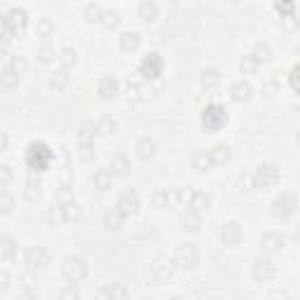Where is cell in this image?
<instances>
[{
	"label": "cell",
	"instance_id": "cell-51",
	"mask_svg": "<svg viewBox=\"0 0 300 300\" xmlns=\"http://www.w3.org/2000/svg\"><path fill=\"white\" fill-rule=\"evenodd\" d=\"M12 178H14V174H12L10 167H0V185L12 183Z\"/></svg>",
	"mask_w": 300,
	"mask_h": 300
},
{
	"label": "cell",
	"instance_id": "cell-25",
	"mask_svg": "<svg viewBox=\"0 0 300 300\" xmlns=\"http://www.w3.org/2000/svg\"><path fill=\"white\" fill-rule=\"evenodd\" d=\"M190 162H192V169H195V172H209V169L213 167L211 157H209V150H197Z\"/></svg>",
	"mask_w": 300,
	"mask_h": 300
},
{
	"label": "cell",
	"instance_id": "cell-21",
	"mask_svg": "<svg viewBox=\"0 0 300 300\" xmlns=\"http://www.w3.org/2000/svg\"><path fill=\"white\" fill-rule=\"evenodd\" d=\"M155 150H157L155 141L148 139V136H143V139H141L139 143H136V155H139L143 162L153 160V157H155Z\"/></svg>",
	"mask_w": 300,
	"mask_h": 300
},
{
	"label": "cell",
	"instance_id": "cell-31",
	"mask_svg": "<svg viewBox=\"0 0 300 300\" xmlns=\"http://www.w3.org/2000/svg\"><path fill=\"white\" fill-rule=\"evenodd\" d=\"M50 87L56 89V92H63V89L68 87V71L66 68H59V71H54L50 75Z\"/></svg>",
	"mask_w": 300,
	"mask_h": 300
},
{
	"label": "cell",
	"instance_id": "cell-13",
	"mask_svg": "<svg viewBox=\"0 0 300 300\" xmlns=\"http://www.w3.org/2000/svg\"><path fill=\"white\" fill-rule=\"evenodd\" d=\"M293 211H295V195L282 192L277 200H274V204H272V213L277 218H289Z\"/></svg>",
	"mask_w": 300,
	"mask_h": 300
},
{
	"label": "cell",
	"instance_id": "cell-6",
	"mask_svg": "<svg viewBox=\"0 0 300 300\" xmlns=\"http://www.w3.org/2000/svg\"><path fill=\"white\" fill-rule=\"evenodd\" d=\"M225 122H228V113L223 111L218 103L206 106V111L202 113V124H204L209 132H218L221 127H225Z\"/></svg>",
	"mask_w": 300,
	"mask_h": 300
},
{
	"label": "cell",
	"instance_id": "cell-55",
	"mask_svg": "<svg viewBox=\"0 0 300 300\" xmlns=\"http://www.w3.org/2000/svg\"><path fill=\"white\" fill-rule=\"evenodd\" d=\"M33 286H35L33 277H31V274H26V277H24V289H26L28 293H33Z\"/></svg>",
	"mask_w": 300,
	"mask_h": 300
},
{
	"label": "cell",
	"instance_id": "cell-41",
	"mask_svg": "<svg viewBox=\"0 0 300 300\" xmlns=\"http://www.w3.org/2000/svg\"><path fill=\"white\" fill-rule=\"evenodd\" d=\"M56 31L54 22H52V17H42L38 22V38H52Z\"/></svg>",
	"mask_w": 300,
	"mask_h": 300
},
{
	"label": "cell",
	"instance_id": "cell-16",
	"mask_svg": "<svg viewBox=\"0 0 300 300\" xmlns=\"http://www.w3.org/2000/svg\"><path fill=\"white\" fill-rule=\"evenodd\" d=\"M209 204H211V197L206 192H202V190H192V195H190V200H188V209L195 213H204L206 209H209Z\"/></svg>",
	"mask_w": 300,
	"mask_h": 300
},
{
	"label": "cell",
	"instance_id": "cell-38",
	"mask_svg": "<svg viewBox=\"0 0 300 300\" xmlns=\"http://www.w3.org/2000/svg\"><path fill=\"white\" fill-rule=\"evenodd\" d=\"M129 291L124 289L122 284H111V286H103L101 289V298H127Z\"/></svg>",
	"mask_w": 300,
	"mask_h": 300
},
{
	"label": "cell",
	"instance_id": "cell-20",
	"mask_svg": "<svg viewBox=\"0 0 300 300\" xmlns=\"http://www.w3.org/2000/svg\"><path fill=\"white\" fill-rule=\"evenodd\" d=\"M150 204L155 209H167V206L174 204V190H167V188H160L155 192L150 195Z\"/></svg>",
	"mask_w": 300,
	"mask_h": 300
},
{
	"label": "cell",
	"instance_id": "cell-1",
	"mask_svg": "<svg viewBox=\"0 0 300 300\" xmlns=\"http://www.w3.org/2000/svg\"><path fill=\"white\" fill-rule=\"evenodd\" d=\"M61 274L71 286H75V284L82 282L89 274V265H87V261L80 256H68L66 261L61 263Z\"/></svg>",
	"mask_w": 300,
	"mask_h": 300
},
{
	"label": "cell",
	"instance_id": "cell-17",
	"mask_svg": "<svg viewBox=\"0 0 300 300\" xmlns=\"http://www.w3.org/2000/svg\"><path fill=\"white\" fill-rule=\"evenodd\" d=\"M251 94H253V87H251V82H246V80H239V82H234L232 87H230V99L237 101V103L249 101Z\"/></svg>",
	"mask_w": 300,
	"mask_h": 300
},
{
	"label": "cell",
	"instance_id": "cell-26",
	"mask_svg": "<svg viewBox=\"0 0 300 300\" xmlns=\"http://www.w3.org/2000/svg\"><path fill=\"white\" fill-rule=\"evenodd\" d=\"M157 14H160V7H157V3L155 0H143L139 5V17L143 19V22H155L157 19Z\"/></svg>",
	"mask_w": 300,
	"mask_h": 300
},
{
	"label": "cell",
	"instance_id": "cell-32",
	"mask_svg": "<svg viewBox=\"0 0 300 300\" xmlns=\"http://www.w3.org/2000/svg\"><path fill=\"white\" fill-rule=\"evenodd\" d=\"M40 188H42V185H40V178L38 176H31L26 183H24V197H26V200H31V202H35L40 197Z\"/></svg>",
	"mask_w": 300,
	"mask_h": 300
},
{
	"label": "cell",
	"instance_id": "cell-3",
	"mask_svg": "<svg viewBox=\"0 0 300 300\" xmlns=\"http://www.w3.org/2000/svg\"><path fill=\"white\" fill-rule=\"evenodd\" d=\"M94 127L92 124H82L78 129V155L82 162L94 160Z\"/></svg>",
	"mask_w": 300,
	"mask_h": 300
},
{
	"label": "cell",
	"instance_id": "cell-48",
	"mask_svg": "<svg viewBox=\"0 0 300 300\" xmlns=\"http://www.w3.org/2000/svg\"><path fill=\"white\" fill-rule=\"evenodd\" d=\"M124 96H127V101H139L141 99V87L129 80V82L124 84Z\"/></svg>",
	"mask_w": 300,
	"mask_h": 300
},
{
	"label": "cell",
	"instance_id": "cell-49",
	"mask_svg": "<svg viewBox=\"0 0 300 300\" xmlns=\"http://www.w3.org/2000/svg\"><path fill=\"white\" fill-rule=\"evenodd\" d=\"M251 190H256L253 188V174H242L239 176V192H251Z\"/></svg>",
	"mask_w": 300,
	"mask_h": 300
},
{
	"label": "cell",
	"instance_id": "cell-47",
	"mask_svg": "<svg viewBox=\"0 0 300 300\" xmlns=\"http://www.w3.org/2000/svg\"><path fill=\"white\" fill-rule=\"evenodd\" d=\"M10 68H12L14 73H17V75H24V73L28 71V61L24 59V56H12Z\"/></svg>",
	"mask_w": 300,
	"mask_h": 300
},
{
	"label": "cell",
	"instance_id": "cell-34",
	"mask_svg": "<svg viewBox=\"0 0 300 300\" xmlns=\"http://www.w3.org/2000/svg\"><path fill=\"white\" fill-rule=\"evenodd\" d=\"M221 84V73L216 68H206L202 71V87L204 89H216Z\"/></svg>",
	"mask_w": 300,
	"mask_h": 300
},
{
	"label": "cell",
	"instance_id": "cell-24",
	"mask_svg": "<svg viewBox=\"0 0 300 300\" xmlns=\"http://www.w3.org/2000/svg\"><path fill=\"white\" fill-rule=\"evenodd\" d=\"M178 223H181V228L185 230V232H197L200 230V213H195V211H185V213H181V218H178Z\"/></svg>",
	"mask_w": 300,
	"mask_h": 300
},
{
	"label": "cell",
	"instance_id": "cell-53",
	"mask_svg": "<svg viewBox=\"0 0 300 300\" xmlns=\"http://www.w3.org/2000/svg\"><path fill=\"white\" fill-rule=\"evenodd\" d=\"M298 75H300V68L295 66L293 71H291V75H289V82H291V89H293V92H298L300 89V82H298Z\"/></svg>",
	"mask_w": 300,
	"mask_h": 300
},
{
	"label": "cell",
	"instance_id": "cell-58",
	"mask_svg": "<svg viewBox=\"0 0 300 300\" xmlns=\"http://www.w3.org/2000/svg\"><path fill=\"white\" fill-rule=\"evenodd\" d=\"M230 3H239V0H230Z\"/></svg>",
	"mask_w": 300,
	"mask_h": 300
},
{
	"label": "cell",
	"instance_id": "cell-12",
	"mask_svg": "<svg viewBox=\"0 0 300 300\" xmlns=\"http://www.w3.org/2000/svg\"><path fill=\"white\" fill-rule=\"evenodd\" d=\"M251 274H253V279H256L258 284H267V282H272V279H274L277 267H274L272 261H267V258H258V261L253 263Z\"/></svg>",
	"mask_w": 300,
	"mask_h": 300
},
{
	"label": "cell",
	"instance_id": "cell-5",
	"mask_svg": "<svg viewBox=\"0 0 300 300\" xmlns=\"http://www.w3.org/2000/svg\"><path fill=\"white\" fill-rule=\"evenodd\" d=\"M279 183V169L274 164H261L253 172V188L261 190H270Z\"/></svg>",
	"mask_w": 300,
	"mask_h": 300
},
{
	"label": "cell",
	"instance_id": "cell-11",
	"mask_svg": "<svg viewBox=\"0 0 300 300\" xmlns=\"http://www.w3.org/2000/svg\"><path fill=\"white\" fill-rule=\"evenodd\" d=\"M150 274H153V279H157V282H167V279H172L174 261L167 256H157L155 261L150 263Z\"/></svg>",
	"mask_w": 300,
	"mask_h": 300
},
{
	"label": "cell",
	"instance_id": "cell-56",
	"mask_svg": "<svg viewBox=\"0 0 300 300\" xmlns=\"http://www.w3.org/2000/svg\"><path fill=\"white\" fill-rule=\"evenodd\" d=\"M61 298H75L78 300L80 293H78V289H66V291H61Z\"/></svg>",
	"mask_w": 300,
	"mask_h": 300
},
{
	"label": "cell",
	"instance_id": "cell-42",
	"mask_svg": "<svg viewBox=\"0 0 300 300\" xmlns=\"http://www.w3.org/2000/svg\"><path fill=\"white\" fill-rule=\"evenodd\" d=\"M253 56H256L258 61H270V59H272V50H270V45L258 42L256 47H253Z\"/></svg>",
	"mask_w": 300,
	"mask_h": 300
},
{
	"label": "cell",
	"instance_id": "cell-19",
	"mask_svg": "<svg viewBox=\"0 0 300 300\" xmlns=\"http://www.w3.org/2000/svg\"><path fill=\"white\" fill-rule=\"evenodd\" d=\"M117 92H120V84H117V80L113 78V75H103V78L99 80V96L101 99H113V96H117Z\"/></svg>",
	"mask_w": 300,
	"mask_h": 300
},
{
	"label": "cell",
	"instance_id": "cell-10",
	"mask_svg": "<svg viewBox=\"0 0 300 300\" xmlns=\"http://www.w3.org/2000/svg\"><path fill=\"white\" fill-rule=\"evenodd\" d=\"M5 24H7V31H10L12 35H19L26 31L28 26V14L26 10H22V7H14V10L7 12V17H5Z\"/></svg>",
	"mask_w": 300,
	"mask_h": 300
},
{
	"label": "cell",
	"instance_id": "cell-28",
	"mask_svg": "<svg viewBox=\"0 0 300 300\" xmlns=\"http://www.w3.org/2000/svg\"><path fill=\"white\" fill-rule=\"evenodd\" d=\"M61 211H63V223H75L80 216H82V209L75 200H68L61 204Z\"/></svg>",
	"mask_w": 300,
	"mask_h": 300
},
{
	"label": "cell",
	"instance_id": "cell-35",
	"mask_svg": "<svg viewBox=\"0 0 300 300\" xmlns=\"http://www.w3.org/2000/svg\"><path fill=\"white\" fill-rule=\"evenodd\" d=\"M94 132L101 134V136H111V134L115 132V120L108 117V115H101L99 120H96V124H94Z\"/></svg>",
	"mask_w": 300,
	"mask_h": 300
},
{
	"label": "cell",
	"instance_id": "cell-14",
	"mask_svg": "<svg viewBox=\"0 0 300 300\" xmlns=\"http://www.w3.org/2000/svg\"><path fill=\"white\" fill-rule=\"evenodd\" d=\"M239 239H242V228H239V223H234V221L223 223V228H221V242L223 244L237 246Z\"/></svg>",
	"mask_w": 300,
	"mask_h": 300
},
{
	"label": "cell",
	"instance_id": "cell-57",
	"mask_svg": "<svg viewBox=\"0 0 300 300\" xmlns=\"http://www.w3.org/2000/svg\"><path fill=\"white\" fill-rule=\"evenodd\" d=\"M5 148H7V136L0 132V150H5Z\"/></svg>",
	"mask_w": 300,
	"mask_h": 300
},
{
	"label": "cell",
	"instance_id": "cell-33",
	"mask_svg": "<svg viewBox=\"0 0 300 300\" xmlns=\"http://www.w3.org/2000/svg\"><path fill=\"white\" fill-rule=\"evenodd\" d=\"M258 66H261V61H258L253 54H246V56H242V59H239V71L244 73V75H256Z\"/></svg>",
	"mask_w": 300,
	"mask_h": 300
},
{
	"label": "cell",
	"instance_id": "cell-23",
	"mask_svg": "<svg viewBox=\"0 0 300 300\" xmlns=\"http://www.w3.org/2000/svg\"><path fill=\"white\" fill-rule=\"evenodd\" d=\"M209 157H211L213 164H225V162H230V157H232V150H230V145L218 143L209 150Z\"/></svg>",
	"mask_w": 300,
	"mask_h": 300
},
{
	"label": "cell",
	"instance_id": "cell-2",
	"mask_svg": "<svg viewBox=\"0 0 300 300\" xmlns=\"http://www.w3.org/2000/svg\"><path fill=\"white\" fill-rule=\"evenodd\" d=\"M26 162H28V167L33 169V172H42V169L50 167L52 150L47 148L45 143H31L28 145V153H26Z\"/></svg>",
	"mask_w": 300,
	"mask_h": 300
},
{
	"label": "cell",
	"instance_id": "cell-29",
	"mask_svg": "<svg viewBox=\"0 0 300 300\" xmlns=\"http://www.w3.org/2000/svg\"><path fill=\"white\" fill-rule=\"evenodd\" d=\"M103 7L99 5V3H89V5H84V10H82V17L87 19L89 24H99L101 19H103Z\"/></svg>",
	"mask_w": 300,
	"mask_h": 300
},
{
	"label": "cell",
	"instance_id": "cell-54",
	"mask_svg": "<svg viewBox=\"0 0 300 300\" xmlns=\"http://www.w3.org/2000/svg\"><path fill=\"white\" fill-rule=\"evenodd\" d=\"M7 289H10V274H7L5 270H0V293Z\"/></svg>",
	"mask_w": 300,
	"mask_h": 300
},
{
	"label": "cell",
	"instance_id": "cell-40",
	"mask_svg": "<svg viewBox=\"0 0 300 300\" xmlns=\"http://www.w3.org/2000/svg\"><path fill=\"white\" fill-rule=\"evenodd\" d=\"M19 84V75L14 71H12L10 66L5 68V71L0 73V87H5V89H14Z\"/></svg>",
	"mask_w": 300,
	"mask_h": 300
},
{
	"label": "cell",
	"instance_id": "cell-39",
	"mask_svg": "<svg viewBox=\"0 0 300 300\" xmlns=\"http://www.w3.org/2000/svg\"><path fill=\"white\" fill-rule=\"evenodd\" d=\"M59 63H61V68H71V66H75V61H78V54H75V50L73 47H63L61 52H59Z\"/></svg>",
	"mask_w": 300,
	"mask_h": 300
},
{
	"label": "cell",
	"instance_id": "cell-46",
	"mask_svg": "<svg viewBox=\"0 0 300 300\" xmlns=\"http://www.w3.org/2000/svg\"><path fill=\"white\" fill-rule=\"evenodd\" d=\"M54 56H56V52L52 50V45H42L38 50V61L40 63H52L54 61Z\"/></svg>",
	"mask_w": 300,
	"mask_h": 300
},
{
	"label": "cell",
	"instance_id": "cell-18",
	"mask_svg": "<svg viewBox=\"0 0 300 300\" xmlns=\"http://www.w3.org/2000/svg\"><path fill=\"white\" fill-rule=\"evenodd\" d=\"M108 169H111L113 178H122V176H127V174L132 172V162H129L124 155H113Z\"/></svg>",
	"mask_w": 300,
	"mask_h": 300
},
{
	"label": "cell",
	"instance_id": "cell-8",
	"mask_svg": "<svg viewBox=\"0 0 300 300\" xmlns=\"http://www.w3.org/2000/svg\"><path fill=\"white\" fill-rule=\"evenodd\" d=\"M162 71H164V61H162V56L157 54V52H150V54H145L143 61H141V66H139V73L143 75V78H148V80L160 78Z\"/></svg>",
	"mask_w": 300,
	"mask_h": 300
},
{
	"label": "cell",
	"instance_id": "cell-50",
	"mask_svg": "<svg viewBox=\"0 0 300 300\" xmlns=\"http://www.w3.org/2000/svg\"><path fill=\"white\" fill-rule=\"evenodd\" d=\"M59 183H61V185H71V167H68V155H66V164H63L61 174H59Z\"/></svg>",
	"mask_w": 300,
	"mask_h": 300
},
{
	"label": "cell",
	"instance_id": "cell-9",
	"mask_svg": "<svg viewBox=\"0 0 300 300\" xmlns=\"http://www.w3.org/2000/svg\"><path fill=\"white\" fill-rule=\"evenodd\" d=\"M24 263H26L28 270H42L50 263V251L45 249V246H31L24 253Z\"/></svg>",
	"mask_w": 300,
	"mask_h": 300
},
{
	"label": "cell",
	"instance_id": "cell-44",
	"mask_svg": "<svg viewBox=\"0 0 300 300\" xmlns=\"http://www.w3.org/2000/svg\"><path fill=\"white\" fill-rule=\"evenodd\" d=\"M47 221H50V225H61V223H63V211H61V204H54V206H50V211H47Z\"/></svg>",
	"mask_w": 300,
	"mask_h": 300
},
{
	"label": "cell",
	"instance_id": "cell-36",
	"mask_svg": "<svg viewBox=\"0 0 300 300\" xmlns=\"http://www.w3.org/2000/svg\"><path fill=\"white\" fill-rule=\"evenodd\" d=\"M124 223V216L117 209H111V211H106V216H103V225H106L108 230H120Z\"/></svg>",
	"mask_w": 300,
	"mask_h": 300
},
{
	"label": "cell",
	"instance_id": "cell-7",
	"mask_svg": "<svg viewBox=\"0 0 300 300\" xmlns=\"http://www.w3.org/2000/svg\"><path fill=\"white\" fill-rule=\"evenodd\" d=\"M139 206H141L139 192H136V190H124V192L117 197L115 209L127 218V216H136V213H139Z\"/></svg>",
	"mask_w": 300,
	"mask_h": 300
},
{
	"label": "cell",
	"instance_id": "cell-37",
	"mask_svg": "<svg viewBox=\"0 0 300 300\" xmlns=\"http://www.w3.org/2000/svg\"><path fill=\"white\" fill-rule=\"evenodd\" d=\"M101 24L108 28V31H115L120 24H122V14L117 10H106L103 12V19H101Z\"/></svg>",
	"mask_w": 300,
	"mask_h": 300
},
{
	"label": "cell",
	"instance_id": "cell-27",
	"mask_svg": "<svg viewBox=\"0 0 300 300\" xmlns=\"http://www.w3.org/2000/svg\"><path fill=\"white\" fill-rule=\"evenodd\" d=\"M92 181H94V188L96 190H108L113 185V174H111V169H96L94 172V176H92Z\"/></svg>",
	"mask_w": 300,
	"mask_h": 300
},
{
	"label": "cell",
	"instance_id": "cell-22",
	"mask_svg": "<svg viewBox=\"0 0 300 300\" xmlns=\"http://www.w3.org/2000/svg\"><path fill=\"white\" fill-rule=\"evenodd\" d=\"M17 253V242L10 234H0V261H10Z\"/></svg>",
	"mask_w": 300,
	"mask_h": 300
},
{
	"label": "cell",
	"instance_id": "cell-45",
	"mask_svg": "<svg viewBox=\"0 0 300 300\" xmlns=\"http://www.w3.org/2000/svg\"><path fill=\"white\" fill-rule=\"evenodd\" d=\"M293 5H295V0H274V7H277V12L284 14V17H293Z\"/></svg>",
	"mask_w": 300,
	"mask_h": 300
},
{
	"label": "cell",
	"instance_id": "cell-4",
	"mask_svg": "<svg viewBox=\"0 0 300 300\" xmlns=\"http://www.w3.org/2000/svg\"><path fill=\"white\" fill-rule=\"evenodd\" d=\"M172 261H174V267L192 270V267L200 263V253H197V249H195L192 244H181V246H176Z\"/></svg>",
	"mask_w": 300,
	"mask_h": 300
},
{
	"label": "cell",
	"instance_id": "cell-43",
	"mask_svg": "<svg viewBox=\"0 0 300 300\" xmlns=\"http://www.w3.org/2000/svg\"><path fill=\"white\" fill-rule=\"evenodd\" d=\"M12 209H14V197H12L7 190H3L0 192V213L5 216V213H12Z\"/></svg>",
	"mask_w": 300,
	"mask_h": 300
},
{
	"label": "cell",
	"instance_id": "cell-30",
	"mask_svg": "<svg viewBox=\"0 0 300 300\" xmlns=\"http://www.w3.org/2000/svg\"><path fill=\"white\" fill-rule=\"evenodd\" d=\"M139 42H141V38H139V33H134V31H132V33H122V35H120V50L127 52V54H129V52L139 50Z\"/></svg>",
	"mask_w": 300,
	"mask_h": 300
},
{
	"label": "cell",
	"instance_id": "cell-52",
	"mask_svg": "<svg viewBox=\"0 0 300 300\" xmlns=\"http://www.w3.org/2000/svg\"><path fill=\"white\" fill-rule=\"evenodd\" d=\"M56 200H59V204H63V202L71 200V185H61V190L56 192Z\"/></svg>",
	"mask_w": 300,
	"mask_h": 300
},
{
	"label": "cell",
	"instance_id": "cell-15",
	"mask_svg": "<svg viewBox=\"0 0 300 300\" xmlns=\"http://www.w3.org/2000/svg\"><path fill=\"white\" fill-rule=\"evenodd\" d=\"M284 249V237L279 232H265L261 237V251L272 256V253H279Z\"/></svg>",
	"mask_w": 300,
	"mask_h": 300
}]
</instances>
